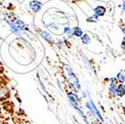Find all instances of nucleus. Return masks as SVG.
<instances>
[{
	"label": "nucleus",
	"mask_w": 125,
	"mask_h": 124,
	"mask_svg": "<svg viewBox=\"0 0 125 124\" xmlns=\"http://www.w3.org/2000/svg\"><path fill=\"white\" fill-rule=\"evenodd\" d=\"M29 5H30V8L33 10V12H38V11L41 9L42 4L40 2V1H37V0H32V1H31V2H30Z\"/></svg>",
	"instance_id": "obj_1"
},
{
	"label": "nucleus",
	"mask_w": 125,
	"mask_h": 124,
	"mask_svg": "<svg viewBox=\"0 0 125 124\" xmlns=\"http://www.w3.org/2000/svg\"><path fill=\"white\" fill-rule=\"evenodd\" d=\"M115 94H116L118 97H123V95L125 94V86L123 85V84H120V85L116 87Z\"/></svg>",
	"instance_id": "obj_2"
},
{
	"label": "nucleus",
	"mask_w": 125,
	"mask_h": 124,
	"mask_svg": "<svg viewBox=\"0 0 125 124\" xmlns=\"http://www.w3.org/2000/svg\"><path fill=\"white\" fill-rule=\"evenodd\" d=\"M94 14L97 15L98 17L103 16V15L105 14V12H106V8H105L104 6L100 5V6H97L96 8H94Z\"/></svg>",
	"instance_id": "obj_3"
},
{
	"label": "nucleus",
	"mask_w": 125,
	"mask_h": 124,
	"mask_svg": "<svg viewBox=\"0 0 125 124\" xmlns=\"http://www.w3.org/2000/svg\"><path fill=\"white\" fill-rule=\"evenodd\" d=\"M73 34L74 36H76V37H81L83 32H82V31H81V29L80 27H75L73 30Z\"/></svg>",
	"instance_id": "obj_4"
},
{
	"label": "nucleus",
	"mask_w": 125,
	"mask_h": 124,
	"mask_svg": "<svg viewBox=\"0 0 125 124\" xmlns=\"http://www.w3.org/2000/svg\"><path fill=\"white\" fill-rule=\"evenodd\" d=\"M117 81L118 82H120L121 84H123L125 81V74L123 73V72H118V74H117Z\"/></svg>",
	"instance_id": "obj_5"
},
{
	"label": "nucleus",
	"mask_w": 125,
	"mask_h": 124,
	"mask_svg": "<svg viewBox=\"0 0 125 124\" xmlns=\"http://www.w3.org/2000/svg\"><path fill=\"white\" fill-rule=\"evenodd\" d=\"M41 37L43 38V39L46 40V41L47 42H50V41H52V38H51L50 34L47 32H46V31H43V32L41 33Z\"/></svg>",
	"instance_id": "obj_6"
},
{
	"label": "nucleus",
	"mask_w": 125,
	"mask_h": 124,
	"mask_svg": "<svg viewBox=\"0 0 125 124\" xmlns=\"http://www.w3.org/2000/svg\"><path fill=\"white\" fill-rule=\"evenodd\" d=\"M81 40H82V42H83V44H89L90 42V38L89 36L88 35V34H84V35L81 36Z\"/></svg>",
	"instance_id": "obj_7"
},
{
	"label": "nucleus",
	"mask_w": 125,
	"mask_h": 124,
	"mask_svg": "<svg viewBox=\"0 0 125 124\" xmlns=\"http://www.w3.org/2000/svg\"><path fill=\"white\" fill-rule=\"evenodd\" d=\"M121 46H122V48H123V50H125V38H124V39H123V42H122Z\"/></svg>",
	"instance_id": "obj_8"
},
{
	"label": "nucleus",
	"mask_w": 125,
	"mask_h": 124,
	"mask_svg": "<svg viewBox=\"0 0 125 124\" xmlns=\"http://www.w3.org/2000/svg\"><path fill=\"white\" fill-rule=\"evenodd\" d=\"M123 12L125 13V0H123Z\"/></svg>",
	"instance_id": "obj_9"
},
{
	"label": "nucleus",
	"mask_w": 125,
	"mask_h": 124,
	"mask_svg": "<svg viewBox=\"0 0 125 124\" xmlns=\"http://www.w3.org/2000/svg\"><path fill=\"white\" fill-rule=\"evenodd\" d=\"M122 31H123V34L125 35V27H123V28H122Z\"/></svg>",
	"instance_id": "obj_10"
},
{
	"label": "nucleus",
	"mask_w": 125,
	"mask_h": 124,
	"mask_svg": "<svg viewBox=\"0 0 125 124\" xmlns=\"http://www.w3.org/2000/svg\"><path fill=\"white\" fill-rule=\"evenodd\" d=\"M2 17V12H1V10H0V18Z\"/></svg>",
	"instance_id": "obj_11"
},
{
	"label": "nucleus",
	"mask_w": 125,
	"mask_h": 124,
	"mask_svg": "<svg viewBox=\"0 0 125 124\" xmlns=\"http://www.w3.org/2000/svg\"><path fill=\"white\" fill-rule=\"evenodd\" d=\"M21 124H30V123H28V122H24V123H21Z\"/></svg>",
	"instance_id": "obj_12"
},
{
	"label": "nucleus",
	"mask_w": 125,
	"mask_h": 124,
	"mask_svg": "<svg viewBox=\"0 0 125 124\" xmlns=\"http://www.w3.org/2000/svg\"><path fill=\"white\" fill-rule=\"evenodd\" d=\"M97 124H101V123H100V122H99V123H97Z\"/></svg>",
	"instance_id": "obj_13"
}]
</instances>
